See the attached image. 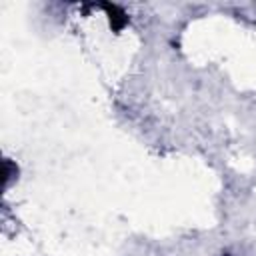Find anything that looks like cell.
I'll list each match as a JSON object with an SVG mask.
<instances>
[{
	"label": "cell",
	"mask_w": 256,
	"mask_h": 256,
	"mask_svg": "<svg viewBox=\"0 0 256 256\" xmlns=\"http://www.w3.org/2000/svg\"><path fill=\"white\" fill-rule=\"evenodd\" d=\"M4 186H8L12 182V178L18 176V166L12 162V160H4Z\"/></svg>",
	"instance_id": "7a4b0ae2"
},
{
	"label": "cell",
	"mask_w": 256,
	"mask_h": 256,
	"mask_svg": "<svg viewBox=\"0 0 256 256\" xmlns=\"http://www.w3.org/2000/svg\"><path fill=\"white\" fill-rule=\"evenodd\" d=\"M104 10H106V14H108V20H110V28L114 30V32H120L126 24H128V16H126V12L118 6V4H110V2H104V4H100Z\"/></svg>",
	"instance_id": "6da1fadb"
}]
</instances>
